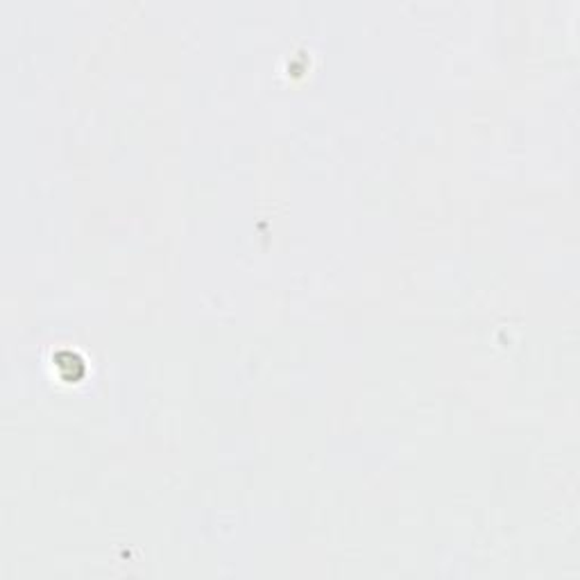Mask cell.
Segmentation results:
<instances>
[{
	"instance_id": "obj_1",
	"label": "cell",
	"mask_w": 580,
	"mask_h": 580,
	"mask_svg": "<svg viewBox=\"0 0 580 580\" xmlns=\"http://www.w3.org/2000/svg\"><path fill=\"white\" fill-rule=\"evenodd\" d=\"M55 363L59 367V372L61 376H64L66 381H70V384H75V381L84 374V365L82 361L78 359L75 354H70V352H59L55 356Z\"/></svg>"
}]
</instances>
